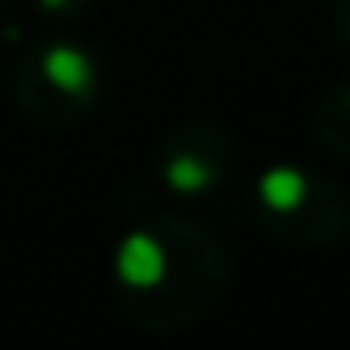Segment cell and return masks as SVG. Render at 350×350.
Returning <instances> with one entry per match:
<instances>
[{
  "label": "cell",
  "instance_id": "6da1fadb",
  "mask_svg": "<svg viewBox=\"0 0 350 350\" xmlns=\"http://www.w3.org/2000/svg\"><path fill=\"white\" fill-rule=\"evenodd\" d=\"M31 98H34V113L53 109V121H61L64 109L83 113V102L91 98V61L83 53L68 46H53L46 57L31 64Z\"/></svg>",
  "mask_w": 350,
  "mask_h": 350
},
{
  "label": "cell",
  "instance_id": "7a4b0ae2",
  "mask_svg": "<svg viewBox=\"0 0 350 350\" xmlns=\"http://www.w3.org/2000/svg\"><path fill=\"white\" fill-rule=\"evenodd\" d=\"M219 147H222V139H215L211 132L200 136V151H196V144H192V136H177L174 144H170L174 154L166 159V177L185 192H196V189H204V185L219 181L222 177Z\"/></svg>",
  "mask_w": 350,
  "mask_h": 350
},
{
  "label": "cell",
  "instance_id": "3957f363",
  "mask_svg": "<svg viewBox=\"0 0 350 350\" xmlns=\"http://www.w3.org/2000/svg\"><path fill=\"white\" fill-rule=\"evenodd\" d=\"M324 117H332V129H324L327 147L350 151V91L342 98H332V106L324 109Z\"/></svg>",
  "mask_w": 350,
  "mask_h": 350
},
{
  "label": "cell",
  "instance_id": "277c9868",
  "mask_svg": "<svg viewBox=\"0 0 350 350\" xmlns=\"http://www.w3.org/2000/svg\"><path fill=\"white\" fill-rule=\"evenodd\" d=\"M339 27H342V34L350 38V0H342V4H339Z\"/></svg>",
  "mask_w": 350,
  "mask_h": 350
}]
</instances>
